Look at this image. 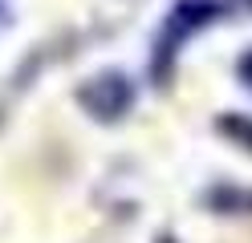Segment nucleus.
Segmentation results:
<instances>
[{"mask_svg":"<svg viewBox=\"0 0 252 243\" xmlns=\"http://www.w3.org/2000/svg\"><path fill=\"white\" fill-rule=\"evenodd\" d=\"M220 12H224V4H220V0H179L175 12L167 16V28H163L159 45H155V77L163 81L171 57H175V49L191 37V32H199L203 25H212Z\"/></svg>","mask_w":252,"mask_h":243,"instance_id":"nucleus-1","label":"nucleus"},{"mask_svg":"<svg viewBox=\"0 0 252 243\" xmlns=\"http://www.w3.org/2000/svg\"><path fill=\"white\" fill-rule=\"evenodd\" d=\"M77 102L90 118L98 122H122L134 106V81L118 73V69H106V73H94L82 89H77Z\"/></svg>","mask_w":252,"mask_h":243,"instance_id":"nucleus-2","label":"nucleus"},{"mask_svg":"<svg viewBox=\"0 0 252 243\" xmlns=\"http://www.w3.org/2000/svg\"><path fill=\"white\" fill-rule=\"evenodd\" d=\"M208 207H216L220 215H240V211H252V190H240V187H216L208 190Z\"/></svg>","mask_w":252,"mask_h":243,"instance_id":"nucleus-3","label":"nucleus"},{"mask_svg":"<svg viewBox=\"0 0 252 243\" xmlns=\"http://www.w3.org/2000/svg\"><path fill=\"white\" fill-rule=\"evenodd\" d=\"M220 134H228L232 142H240V146L252 150V118L248 113H224L220 118Z\"/></svg>","mask_w":252,"mask_h":243,"instance_id":"nucleus-4","label":"nucleus"},{"mask_svg":"<svg viewBox=\"0 0 252 243\" xmlns=\"http://www.w3.org/2000/svg\"><path fill=\"white\" fill-rule=\"evenodd\" d=\"M236 73H240V81L252 89V49H248V53H244L240 61H236Z\"/></svg>","mask_w":252,"mask_h":243,"instance_id":"nucleus-5","label":"nucleus"},{"mask_svg":"<svg viewBox=\"0 0 252 243\" xmlns=\"http://www.w3.org/2000/svg\"><path fill=\"white\" fill-rule=\"evenodd\" d=\"M159 243H175V239H171V235H163V239H159Z\"/></svg>","mask_w":252,"mask_h":243,"instance_id":"nucleus-6","label":"nucleus"}]
</instances>
